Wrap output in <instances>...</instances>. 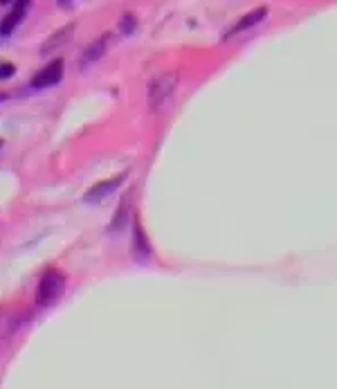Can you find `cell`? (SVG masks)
Instances as JSON below:
<instances>
[{"mask_svg": "<svg viewBox=\"0 0 337 389\" xmlns=\"http://www.w3.org/2000/svg\"><path fill=\"white\" fill-rule=\"evenodd\" d=\"M173 88H176V77L173 75H160L151 82L148 88V108L151 110H158L162 108V104L171 97Z\"/></svg>", "mask_w": 337, "mask_h": 389, "instance_id": "7a4b0ae2", "label": "cell"}, {"mask_svg": "<svg viewBox=\"0 0 337 389\" xmlns=\"http://www.w3.org/2000/svg\"><path fill=\"white\" fill-rule=\"evenodd\" d=\"M106 45H108V34H103L97 41H92L84 52V63H92V61L101 59L103 52H106Z\"/></svg>", "mask_w": 337, "mask_h": 389, "instance_id": "9c48e42d", "label": "cell"}, {"mask_svg": "<svg viewBox=\"0 0 337 389\" xmlns=\"http://www.w3.org/2000/svg\"><path fill=\"white\" fill-rule=\"evenodd\" d=\"M129 210H131V196H126L120 205V210L117 214H115V219H113V225H110V230H120V227H124L126 223V216H129Z\"/></svg>", "mask_w": 337, "mask_h": 389, "instance_id": "30bf717a", "label": "cell"}, {"mask_svg": "<svg viewBox=\"0 0 337 389\" xmlns=\"http://www.w3.org/2000/svg\"><path fill=\"white\" fill-rule=\"evenodd\" d=\"M126 176L122 174V176H115V178H110V180H103V182H99V185H95L92 187L86 196H84V200L86 203H99V200H103L106 196H110V193L120 187V182L124 180Z\"/></svg>", "mask_w": 337, "mask_h": 389, "instance_id": "5b68a950", "label": "cell"}, {"mask_svg": "<svg viewBox=\"0 0 337 389\" xmlns=\"http://www.w3.org/2000/svg\"><path fill=\"white\" fill-rule=\"evenodd\" d=\"M265 16H268V9H265V7H257L254 11H250V14L243 16V18L236 23V25H234V27H231V30L225 34L223 39L227 41L229 37H234V34H239V32H243V30H250V27H254V25H257V23H261Z\"/></svg>", "mask_w": 337, "mask_h": 389, "instance_id": "52a82bcc", "label": "cell"}, {"mask_svg": "<svg viewBox=\"0 0 337 389\" xmlns=\"http://www.w3.org/2000/svg\"><path fill=\"white\" fill-rule=\"evenodd\" d=\"M133 250H135V255H137L139 259H146V257L151 255L148 238H146V234L142 232V225H139L137 221H135V225H133Z\"/></svg>", "mask_w": 337, "mask_h": 389, "instance_id": "ba28073f", "label": "cell"}, {"mask_svg": "<svg viewBox=\"0 0 337 389\" xmlns=\"http://www.w3.org/2000/svg\"><path fill=\"white\" fill-rule=\"evenodd\" d=\"M135 30V18L133 16H124L122 18V32H133Z\"/></svg>", "mask_w": 337, "mask_h": 389, "instance_id": "7c38bea8", "label": "cell"}, {"mask_svg": "<svg viewBox=\"0 0 337 389\" xmlns=\"http://www.w3.org/2000/svg\"><path fill=\"white\" fill-rule=\"evenodd\" d=\"M65 291V277L59 270H48L39 281L37 288V302L39 306H52L61 300V295Z\"/></svg>", "mask_w": 337, "mask_h": 389, "instance_id": "6da1fadb", "label": "cell"}, {"mask_svg": "<svg viewBox=\"0 0 337 389\" xmlns=\"http://www.w3.org/2000/svg\"><path fill=\"white\" fill-rule=\"evenodd\" d=\"M27 5H30V0H16L14 9H11L9 14L3 18V23H0V34H3V37H9V34L14 32V27L20 23L23 14H25Z\"/></svg>", "mask_w": 337, "mask_h": 389, "instance_id": "8992f818", "label": "cell"}, {"mask_svg": "<svg viewBox=\"0 0 337 389\" xmlns=\"http://www.w3.org/2000/svg\"><path fill=\"white\" fill-rule=\"evenodd\" d=\"M0 99H3V95H0Z\"/></svg>", "mask_w": 337, "mask_h": 389, "instance_id": "5bb4252c", "label": "cell"}, {"mask_svg": "<svg viewBox=\"0 0 337 389\" xmlns=\"http://www.w3.org/2000/svg\"><path fill=\"white\" fill-rule=\"evenodd\" d=\"M61 77H63V61L61 59H54V61H50L45 68H41L37 75H34L32 86L34 88H50L54 84H59Z\"/></svg>", "mask_w": 337, "mask_h": 389, "instance_id": "3957f363", "label": "cell"}, {"mask_svg": "<svg viewBox=\"0 0 337 389\" xmlns=\"http://www.w3.org/2000/svg\"><path fill=\"white\" fill-rule=\"evenodd\" d=\"M14 72H16L14 63L0 61V79H9V77H14Z\"/></svg>", "mask_w": 337, "mask_h": 389, "instance_id": "8fae6325", "label": "cell"}, {"mask_svg": "<svg viewBox=\"0 0 337 389\" xmlns=\"http://www.w3.org/2000/svg\"><path fill=\"white\" fill-rule=\"evenodd\" d=\"M72 34H75V23H70V25H65V27H61V30H56L52 37H48L45 39V43L41 45V54L43 56H50V54H54L59 48H63V45L72 39Z\"/></svg>", "mask_w": 337, "mask_h": 389, "instance_id": "277c9868", "label": "cell"}, {"mask_svg": "<svg viewBox=\"0 0 337 389\" xmlns=\"http://www.w3.org/2000/svg\"><path fill=\"white\" fill-rule=\"evenodd\" d=\"M9 3V0H0V5H7Z\"/></svg>", "mask_w": 337, "mask_h": 389, "instance_id": "4fadbf2b", "label": "cell"}]
</instances>
